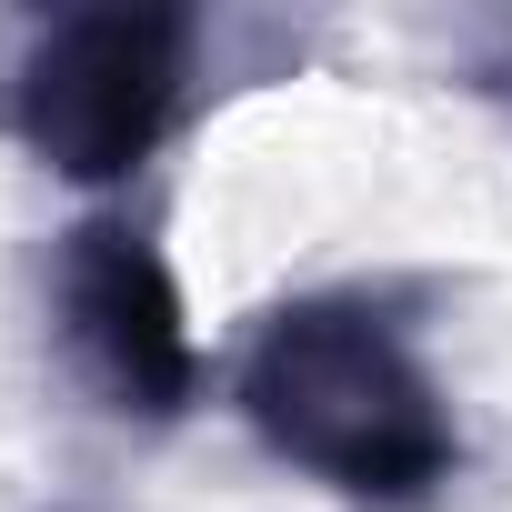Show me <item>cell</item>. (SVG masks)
Masks as SVG:
<instances>
[{"label":"cell","mask_w":512,"mask_h":512,"mask_svg":"<svg viewBox=\"0 0 512 512\" xmlns=\"http://www.w3.org/2000/svg\"><path fill=\"white\" fill-rule=\"evenodd\" d=\"M51 312L81 362V382L121 422H181L201 402V342L181 312V282L161 262V241L121 211H91L51 251Z\"/></svg>","instance_id":"3957f363"},{"label":"cell","mask_w":512,"mask_h":512,"mask_svg":"<svg viewBox=\"0 0 512 512\" xmlns=\"http://www.w3.org/2000/svg\"><path fill=\"white\" fill-rule=\"evenodd\" d=\"M191 51H201L191 11H161V0L61 11L21 41L0 81V131L71 191H121L171 141L191 101Z\"/></svg>","instance_id":"7a4b0ae2"},{"label":"cell","mask_w":512,"mask_h":512,"mask_svg":"<svg viewBox=\"0 0 512 512\" xmlns=\"http://www.w3.org/2000/svg\"><path fill=\"white\" fill-rule=\"evenodd\" d=\"M231 402L272 462L312 472L362 512H422L462 472V422L422 372L402 312L372 292H302L262 312V332L241 342Z\"/></svg>","instance_id":"6da1fadb"},{"label":"cell","mask_w":512,"mask_h":512,"mask_svg":"<svg viewBox=\"0 0 512 512\" xmlns=\"http://www.w3.org/2000/svg\"><path fill=\"white\" fill-rule=\"evenodd\" d=\"M462 81H472L482 101H502V111H512V31H492V41L472 51V71H462Z\"/></svg>","instance_id":"277c9868"}]
</instances>
